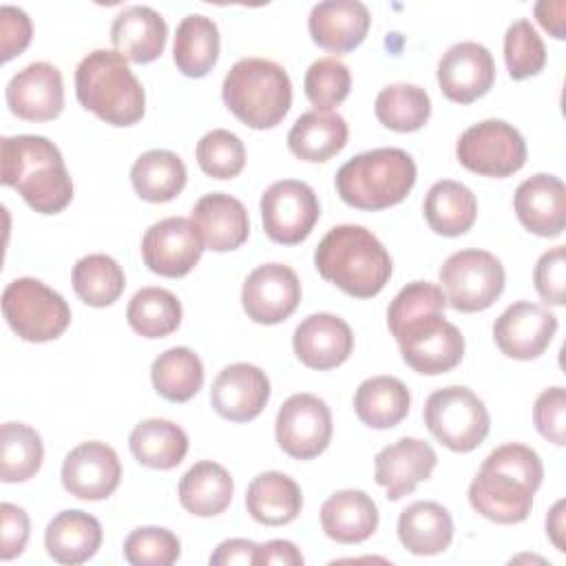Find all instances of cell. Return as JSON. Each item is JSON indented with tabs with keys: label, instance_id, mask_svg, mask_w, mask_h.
<instances>
[{
	"label": "cell",
	"instance_id": "cell-1",
	"mask_svg": "<svg viewBox=\"0 0 566 566\" xmlns=\"http://www.w3.org/2000/svg\"><path fill=\"white\" fill-rule=\"evenodd\" d=\"M444 307L442 287L429 281L407 283L389 303V332L400 347L402 360L418 374H447L464 356V336L444 318Z\"/></svg>",
	"mask_w": 566,
	"mask_h": 566
},
{
	"label": "cell",
	"instance_id": "cell-2",
	"mask_svg": "<svg viewBox=\"0 0 566 566\" xmlns=\"http://www.w3.org/2000/svg\"><path fill=\"white\" fill-rule=\"evenodd\" d=\"M544 467L526 444L506 442L493 449L469 484V504L495 524H520L533 509V495L542 486Z\"/></svg>",
	"mask_w": 566,
	"mask_h": 566
},
{
	"label": "cell",
	"instance_id": "cell-3",
	"mask_svg": "<svg viewBox=\"0 0 566 566\" xmlns=\"http://www.w3.org/2000/svg\"><path fill=\"white\" fill-rule=\"evenodd\" d=\"M0 181L15 188L40 214H57L73 199V179L60 148L42 135L2 137Z\"/></svg>",
	"mask_w": 566,
	"mask_h": 566
},
{
	"label": "cell",
	"instance_id": "cell-4",
	"mask_svg": "<svg viewBox=\"0 0 566 566\" xmlns=\"http://www.w3.org/2000/svg\"><path fill=\"white\" fill-rule=\"evenodd\" d=\"M318 274L354 298L376 296L391 276V256L378 237L354 223L334 226L314 250Z\"/></svg>",
	"mask_w": 566,
	"mask_h": 566
},
{
	"label": "cell",
	"instance_id": "cell-5",
	"mask_svg": "<svg viewBox=\"0 0 566 566\" xmlns=\"http://www.w3.org/2000/svg\"><path fill=\"white\" fill-rule=\"evenodd\" d=\"M77 102L111 126H133L144 117L146 93L117 51L95 49L75 69Z\"/></svg>",
	"mask_w": 566,
	"mask_h": 566
},
{
	"label": "cell",
	"instance_id": "cell-6",
	"mask_svg": "<svg viewBox=\"0 0 566 566\" xmlns=\"http://www.w3.org/2000/svg\"><path fill=\"white\" fill-rule=\"evenodd\" d=\"M338 197L356 210H385L405 201L416 184V164L402 148H374L345 161L336 177Z\"/></svg>",
	"mask_w": 566,
	"mask_h": 566
},
{
	"label": "cell",
	"instance_id": "cell-7",
	"mask_svg": "<svg viewBox=\"0 0 566 566\" xmlns=\"http://www.w3.org/2000/svg\"><path fill=\"white\" fill-rule=\"evenodd\" d=\"M221 97L228 111L254 130L274 128L292 106L287 71L265 57H243L223 77Z\"/></svg>",
	"mask_w": 566,
	"mask_h": 566
},
{
	"label": "cell",
	"instance_id": "cell-8",
	"mask_svg": "<svg viewBox=\"0 0 566 566\" xmlns=\"http://www.w3.org/2000/svg\"><path fill=\"white\" fill-rule=\"evenodd\" d=\"M2 314L9 327L29 343L60 338L71 325V307L62 294L40 279H13L2 292Z\"/></svg>",
	"mask_w": 566,
	"mask_h": 566
},
{
	"label": "cell",
	"instance_id": "cell-9",
	"mask_svg": "<svg viewBox=\"0 0 566 566\" xmlns=\"http://www.w3.org/2000/svg\"><path fill=\"white\" fill-rule=\"evenodd\" d=\"M429 433L455 453H469L489 436L491 418L484 402L462 385L436 389L422 409Z\"/></svg>",
	"mask_w": 566,
	"mask_h": 566
},
{
	"label": "cell",
	"instance_id": "cell-10",
	"mask_svg": "<svg viewBox=\"0 0 566 566\" xmlns=\"http://www.w3.org/2000/svg\"><path fill=\"white\" fill-rule=\"evenodd\" d=\"M447 303L458 312H482L504 292L506 274L502 261L486 250H460L440 268Z\"/></svg>",
	"mask_w": 566,
	"mask_h": 566
},
{
	"label": "cell",
	"instance_id": "cell-11",
	"mask_svg": "<svg viewBox=\"0 0 566 566\" xmlns=\"http://www.w3.org/2000/svg\"><path fill=\"white\" fill-rule=\"evenodd\" d=\"M455 157L475 175L502 179L526 164V142L513 124L504 119H484L460 135Z\"/></svg>",
	"mask_w": 566,
	"mask_h": 566
},
{
	"label": "cell",
	"instance_id": "cell-12",
	"mask_svg": "<svg viewBox=\"0 0 566 566\" xmlns=\"http://www.w3.org/2000/svg\"><path fill=\"white\" fill-rule=\"evenodd\" d=\"M321 217L312 186L298 179L274 181L261 197L263 230L274 243L296 245L310 237Z\"/></svg>",
	"mask_w": 566,
	"mask_h": 566
},
{
	"label": "cell",
	"instance_id": "cell-13",
	"mask_svg": "<svg viewBox=\"0 0 566 566\" xmlns=\"http://www.w3.org/2000/svg\"><path fill=\"white\" fill-rule=\"evenodd\" d=\"M332 411L327 402L314 394L290 396L274 422L279 447L296 460H312L321 455L332 440Z\"/></svg>",
	"mask_w": 566,
	"mask_h": 566
},
{
	"label": "cell",
	"instance_id": "cell-14",
	"mask_svg": "<svg viewBox=\"0 0 566 566\" xmlns=\"http://www.w3.org/2000/svg\"><path fill=\"white\" fill-rule=\"evenodd\" d=\"M203 241L186 217H166L153 223L142 239V259L159 276H186L203 254Z\"/></svg>",
	"mask_w": 566,
	"mask_h": 566
},
{
	"label": "cell",
	"instance_id": "cell-15",
	"mask_svg": "<svg viewBox=\"0 0 566 566\" xmlns=\"http://www.w3.org/2000/svg\"><path fill=\"white\" fill-rule=\"evenodd\" d=\"M301 303V281L290 265L263 263L248 274L241 305L248 318L261 325L283 323Z\"/></svg>",
	"mask_w": 566,
	"mask_h": 566
},
{
	"label": "cell",
	"instance_id": "cell-16",
	"mask_svg": "<svg viewBox=\"0 0 566 566\" xmlns=\"http://www.w3.org/2000/svg\"><path fill=\"white\" fill-rule=\"evenodd\" d=\"M557 332V316L544 305L515 301L493 323L497 349L515 360H533L546 352Z\"/></svg>",
	"mask_w": 566,
	"mask_h": 566
},
{
	"label": "cell",
	"instance_id": "cell-17",
	"mask_svg": "<svg viewBox=\"0 0 566 566\" xmlns=\"http://www.w3.org/2000/svg\"><path fill=\"white\" fill-rule=\"evenodd\" d=\"M495 82V62L480 42H458L438 62V84L447 99L471 104L486 95Z\"/></svg>",
	"mask_w": 566,
	"mask_h": 566
},
{
	"label": "cell",
	"instance_id": "cell-18",
	"mask_svg": "<svg viewBox=\"0 0 566 566\" xmlns=\"http://www.w3.org/2000/svg\"><path fill=\"white\" fill-rule=\"evenodd\" d=\"M122 480V464L113 447L88 440L71 449L62 462V484L80 500L97 502L115 493Z\"/></svg>",
	"mask_w": 566,
	"mask_h": 566
},
{
	"label": "cell",
	"instance_id": "cell-19",
	"mask_svg": "<svg viewBox=\"0 0 566 566\" xmlns=\"http://www.w3.org/2000/svg\"><path fill=\"white\" fill-rule=\"evenodd\" d=\"M4 97L15 117L24 122H51L64 108L62 73L49 62H31L9 80Z\"/></svg>",
	"mask_w": 566,
	"mask_h": 566
},
{
	"label": "cell",
	"instance_id": "cell-20",
	"mask_svg": "<svg viewBox=\"0 0 566 566\" xmlns=\"http://www.w3.org/2000/svg\"><path fill=\"white\" fill-rule=\"evenodd\" d=\"M438 455L433 447L420 438H400L382 447L374 458V478L385 489L387 500L396 502L416 491L431 478Z\"/></svg>",
	"mask_w": 566,
	"mask_h": 566
},
{
	"label": "cell",
	"instance_id": "cell-21",
	"mask_svg": "<svg viewBox=\"0 0 566 566\" xmlns=\"http://www.w3.org/2000/svg\"><path fill=\"white\" fill-rule=\"evenodd\" d=\"M270 400V378L250 363L223 367L210 389L212 409L230 422L254 420Z\"/></svg>",
	"mask_w": 566,
	"mask_h": 566
},
{
	"label": "cell",
	"instance_id": "cell-22",
	"mask_svg": "<svg viewBox=\"0 0 566 566\" xmlns=\"http://www.w3.org/2000/svg\"><path fill=\"white\" fill-rule=\"evenodd\" d=\"M296 358L310 369H334L343 365L354 349L352 327L336 314L318 312L303 318L292 336Z\"/></svg>",
	"mask_w": 566,
	"mask_h": 566
},
{
	"label": "cell",
	"instance_id": "cell-23",
	"mask_svg": "<svg viewBox=\"0 0 566 566\" xmlns=\"http://www.w3.org/2000/svg\"><path fill=\"white\" fill-rule=\"evenodd\" d=\"M513 208L528 232L559 237L566 226V186L555 175L537 172L517 186Z\"/></svg>",
	"mask_w": 566,
	"mask_h": 566
},
{
	"label": "cell",
	"instance_id": "cell-24",
	"mask_svg": "<svg viewBox=\"0 0 566 566\" xmlns=\"http://www.w3.org/2000/svg\"><path fill=\"white\" fill-rule=\"evenodd\" d=\"M371 24L369 9L358 0H325L312 7L307 29L325 51L347 53L354 51L367 35Z\"/></svg>",
	"mask_w": 566,
	"mask_h": 566
},
{
	"label": "cell",
	"instance_id": "cell-25",
	"mask_svg": "<svg viewBox=\"0 0 566 566\" xmlns=\"http://www.w3.org/2000/svg\"><path fill=\"white\" fill-rule=\"evenodd\" d=\"M203 245L214 252H230L245 243L250 219L245 206L226 192L203 195L190 214Z\"/></svg>",
	"mask_w": 566,
	"mask_h": 566
},
{
	"label": "cell",
	"instance_id": "cell-26",
	"mask_svg": "<svg viewBox=\"0 0 566 566\" xmlns=\"http://www.w3.org/2000/svg\"><path fill=\"white\" fill-rule=\"evenodd\" d=\"M168 38L166 20L159 11L146 4L122 9L111 27V42L115 51L135 64H148L164 53Z\"/></svg>",
	"mask_w": 566,
	"mask_h": 566
},
{
	"label": "cell",
	"instance_id": "cell-27",
	"mask_svg": "<svg viewBox=\"0 0 566 566\" xmlns=\"http://www.w3.org/2000/svg\"><path fill=\"white\" fill-rule=\"evenodd\" d=\"M321 526L338 544H360L378 528V506L365 491H336L321 506Z\"/></svg>",
	"mask_w": 566,
	"mask_h": 566
},
{
	"label": "cell",
	"instance_id": "cell-28",
	"mask_svg": "<svg viewBox=\"0 0 566 566\" xmlns=\"http://www.w3.org/2000/svg\"><path fill=\"white\" fill-rule=\"evenodd\" d=\"M99 544L102 524L91 513L77 509L57 513L44 531L46 553L57 564H84L97 553Z\"/></svg>",
	"mask_w": 566,
	"mask_h": 566
},
{
	"label": "cell",
	"instance_id": "cell-29",
	"mask_svg": "<svg viewBox=\"0 0 566 566\" xmlns=\"http://www.w3.org/2000/svg\"><path fill=\"white\" fill-rule=\"evenodd\" d=\"M349 137L343 115L332 111L303 113L287 133V148L303 161H327L338 155Z\"/></svg>",
	"mask_w": 566,
	"mask_h": 566
},
{
	"label": "cell",
	"instance_id": "cell-30",
	"mask_svg": "<svg viewBox=\"0 0 566 566\" xmlns=\"http://www.w3.org/2000/svg\"><path fill=\"white\" fill-rule=\"evenodd\" d=\"M245 506L259 524L283 526L298 517L303 509V493L290 475L281 471H265L248 484Z\"/></svg>",
	"mask_w": 566,
	"mask_h": 566
},
{
	"label": "cell",
	"instance_id": "cell-31",
	"mask_svg": "<svg viewBox=\"0 0 566 566\" xmlns=\"http://www.w3.org/2000/svg\"><path fill=\"white\" fill-rule=\"evenodd\" d=\"M398 539L413 555L444 553L453 539L451 513L438 502H413L398 517Z\"/></svg>",
	"mask_w": 566,
	"mask_h": 566
},
{
	"label": "cell",
	"instance_id": "cell-32",
	"mask_svg": "<svg viewBox=\"0 0 566 566\" xmlns=\"http://www.w3.org/2000/svg\"><path fill=\"white\" fill-rule=\"evenodd\" d=\"M234 493V482L226 467L203 460L192 464L179 480V502L197 517H214L223 513Z\"/></svg>",
	"mask_w": 566,
	"mask_h": 566
},
{
	"label": "cell",
	"instance_id": "cell-33",
	"mask_svg": "<svg viewBox=\"0 0 566 566\" xmlns=\"http://www.w3.org/2000/svg\"><path fill=\"white\" fill-rule=\"evenodd\" d=\"M422 212L436 234L460 237L475 223L478 199L464 184L442 179L429 188Z\"/></svg>",
	"mask_w": 566,
	"mask_h": 566
},
{
	"label": "cell",
	"instance_id": "cell-34",
	"mask_svg": "<svg viewBox=\"0 0 566 566\" xmlns=\"http://www.w3.org/2000/svg\"><path fill=\"white\" fill-rule=\"evenodd\" d=\"M411 405L409 389L394 376H371L354 394L358 420L371 429H391L407 418Z\"/></svg>",
	"mask_w": 566,
	"mask_h": 566
},
{
	"label": "cell",
	"instance_id": "cell-35",
	"mask_svg": "<svg viewBox=\"0 0 566 566\" xmlns=\"http://www.w3.org/2000/svg\"><path fill=\"white\" fill-rule=\"evenodd\" d=\"M128 447L139 464L168 471L184 462L188 453V436L172 420L148 418L135 424L128 436Z\"/></svg>",
	"mask_w": 566,
	"mask_h": 566
},
{
	"label": "cell",
	"instance_id": "cell-36",
	"mask_svg": "<svg viewBox=\"0 0 566 566\" xmlns=\"http://www.w3.org/2000/svg\"><path fill=\"white\" fill-rule=\"evenodd\" d=\"M221 38L212 18L190 13L177 24L172 60L186 77H203L219 60Z\"/></svg>",
	"mask_w": 566,
	"mask_h": 566
},
{
	"label": "cell",
	"instance_id": "cell-37",
	"mask_svg": "<svg viewBox=\"0 0 566 566\" xmlns=\"http://www.w3.org/2000/svg\"><path fill=\"white\" fill-rule=\"evenodd\" d=\"M188 172L179 155L161 148L146 150L130 168V184L135 192L150 203L172 201L186 186Z\"/></svg>",
	"mask_w": 566,
	"mask_h": 566
},
{
	"label": "cell",
	"instance_id": "cell-38",
	"mask_svg": "<svg viewBox=\"0 0 566 566\" xmlns=\"http://www.w3.org/2000/svg\"><path fill=\"white\" fill-rule=\"evenodd\" d=\"M155 391L170 402H188L203 385L201 358L188 347H170L153 360Z\"/></svg>",
	"mask_w": 566,
	"mask_h": 566
},
{
	"label": "cell",
	"instance_id": "cell-39",
	"mask_svg": "<svg viewBox=\"0 0 566 566\" xmlns=\"http://www.w3.org/2000/svg\"><path fill=\"white\" fill-rule=\"evenodd\" d=\"M126 321L144 338H164L181 323L179 298L164 287H142L126 307Z\"/></svg>",
	"mask_w": 566,
	"mask_h": 566
},
{
	"label": "cell",
	"instance_id": "cell-40",
	"mask_svg": "<svg viewBox=\"0 0 566 566\" xmlns=\"http://www.w3.org/2000/svg\"><path fill=\"white\" fill-rule=\"evenodd\" d=\"M376 119L396 133H413L422 128L431 115L429 93L416 84H389L374 102Z\"/></svg>",
	"mask_w": 566,
	"mask_h": 566
},
{
	"label": "cell",
	"instance_id": "cell-41",
	"mask_svg": "<svg viewBox=\"0 0 566 566\" xmlns=\"http://www.w3.org/2000/svg\"><path fill=\"white\" fill-rule=\"evenodd\" d=\"M73 290L91 307L113 305L124 287L126 276L122 265L108 254H86L73 265Z\"/></svg>",
	"mask_w": 566,
	"mask_h": 566
},
{
	"label": "cell",
	"instance_id": "cell-42",
	"mask_svg": "<svg viewBox=\"0 0 566 566\" xmlns=\"http://www.w3.org/2000/svg\"><path fill=\"white\" fill-rule=\"evenodd\" d=\"M44 460L42 438L22 422H4L0 427V480L24 482L33 478Z\"/></svg>",
	"mask_w": 566,
	"mask_h": 566
},
{
	"label": "cell",
	"instance_id": "cell-43",
	"mask_svg": "<svg viewBox=\"0 0 566 566\" xmlns=\"http://www.w3.org/2000/svg\"><path fill=\"white\" fill-rule=\"evenodd\" d=\"M195 155H197L199 168L212 179H232L245 166L243 142L226 128H214L206 133L197 142Z\"/></svg>",
	"mask_w": 566,
	"mask_h": 566
},
{
	"label": "cell",
	"instance_id": "cell-44",
	"mask_svg": "<svg viewBox=\"0 0 566 566\" xmlns=\"http://www.w3.org/2000/svg\"><path fill=\"white\" fill-rule=\"evenodd\" d=\"M504 62L513 80H526L544 69L546 46L526 18L515 20L504 33Z\"/></svg>",
	"mask_w": 566,
	"mask_h": 566
},
{
	"label": "cell",
	"instance_id": "cell-45",
	"mask_svg": "<svg viewBox=\"0 0 566 566\" xmlns=\"http://www.w3.org/2000/svg\"><path fill=\"white\" fill-rule=\"evenodd\" d=\"M303 86L314 111H332L349 95L352 75L338 57H321L310 64Z\"/></svg>",
	"mask_w": 566,
	"mask_h": 566
},
{
	"label": "cell",
	"instance_id": "cell-46",
	"mask_svg": "<svg viewBox=\"0 0 566 566\" xmlns=\"http://www.w3.org/2000/svg\"><path fill=\"white\" fill-rule=\"evenodd\" d=\"M124 557L133 566H170L181 555L179 537L161 526H142L124 539Z\"/></svg>",
	"mask_w": 566,
	"mask_h": 566
},
{
	"label": "cell",
	"instance_id": "cell-47",
	"mask_svg": "<svg viewBox=\"0 0 566 566\" xmlns=\"http://www.w3.org/2000/svg\"><path fill=\"white\" fill-rule=\"evenodd\" d=\"M533 422L542 438L564 447L566 444V391L564 387L544 389L533 405Z\"/></svg>",
	"mask_w": 566,
	"mask_h": 566
},
{
	"label": "cell",
	"instance_id": "cell-48",
	"mask_svg": "<svg viewBox=\"0 0 566 566\" xmlns=\"http://www.w3.org/2000/svg\"><path fill=\"white\" fill-rule=\"evenodd\" d=\"M533 283L544 303L564 305V285H566L564 245H555L537 259L533 270Z\"/></svg>",
	"mask_w": 566,
	"mask_h": 566
},
{
	"label": "cell",
	"instance_id": "cell-49",
	"mask_svg": "<svg viewBox=\"0 0 566 566\" xmlns=\"http://www.w3.org/2000/svg\"><path fill=\"white\" fill-rule=\"evenodd\" d=\"M0 57L2 62H9L29 46L33 35L31 18L22 9L4 4L0 9Z\"/></svg>",
	"mask_w": 566,
	"mask_h": 566
},
{
	"label": "cell",
	"instance_id": "cell-50",
	"mask_svg": "<svg viewBox=\"0 0 566 566\" xmlns=\"http://www.w3.org/2000/svg\"><path fill=\"white\" fill-rule=\"evenodd\" d=\"M0 520H2V531H0V557L4 562L18 557L27 542H29V515L24 513V509L11 504V502H2L0 504Z\"/></svg>",
	"mask_w": 566,
	"mask_h": 566
},
{
	"label": "cell",
	"instance_id": "cell-51",
	"mask_svg": "<svg viewBox=\"0 0 566 566\" xmlns=\"http://www.w3.org/2000/svg\"><path fill=\"white\" fill-rule=\"evenodd\" d=\"M254 564L256 566H270V564H276V566H301L303 564V555L287 539H270V542L256 546Z\"/></svg>",
	"mask_w": 566,
	"mask_h": 566
},
{
	"label": "cell",
	"instance_id": "cell-52",
	"mask_svg": "<svg viewBox=\"0 0 566 566\" xmlns=\"http://www.w3.org/2000/svg\"><path fill=\"white\" fill-rule=\"evenodd\" d=\"M256 546L250 539H241V537H232L221 542L214 553L210 555V566H232V564H254V555H256Z\"/></svg>",
	"mask_w": 566,
	"mask_h": 566
},
{
	"label": "cell",
	"instance_id": "cell-53",
	"mask_svg": "<svg viewBox=\"0 0 566 566\" xmlns=\"http://www.w3.org/2000/svg\"><path fill=\"white\" fill-rule=\"evenodd\" d=\"M537 22L557 40L566 38V2L564 0H542L535 4Z\"/></svg>",
	"mask_w": 566,
	"mask_h": 566
},
{
	"label": "cell",
	"instance_id": "cell-54",
	"mask_svg": "<svg viewBox=\"0 0 566 566\" xmlns=\"http://www.w3.org/2000/svg\"><path fill=\"white\" fill-rule=\"evenodd\" d=\"M546 531H548V537L555 544V548L559 553H564L566 551V544H564V500L555 502V506L546 515Z\"/></svg>",
	"mask_w": 566,
	"mask_h": 566
}]
</instances>
